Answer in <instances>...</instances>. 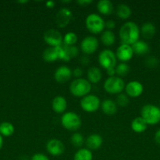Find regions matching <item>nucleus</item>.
Listing matches in <instances>:
<instances>
[{
    "instance_id": "obj_1",
    "label": "nucleus",
    "mask_w": 160,
    "mask_h": 160,
    "mask_svg": "<svg viewBox=\"0 0 160 160\" xmlns=\"http://www.w3.org/2000/svg\"><path fill=\"white\" fill-rule=\"evenodd\" d=\"M141 31L135 22L127 21L122 25L119 30V38L122 44L132 45L139 40Z\"/></svg>"
},
{
    "instance_id": "obj_2",
    "label": "nucleus",
    "mask_w": 160,
    "mask_h": 160,
    "mask_svg": "<svg viewBox=\"0 0 160 160\" xmlns=\"http://www.w3.org/2000/svg\"><path fill=\"white\" fill-rule=\"evenodd\" d=\"M69 90L74 96L83 98L90 93L92 90V84L85 78H75L71 82Z\"/></svg>"
},
{
    "instance_id": "obj_3",
    "label": "nucleus",
    "mask_w": 160,
    "mask_h": 160,
    "mask_svg": "<svg viewBox=\"0 0 160 160\" xmlns=\"http://www.w3.org/2000/svg\"><path fill=\"white\" fill-rule=\"evenodd\" d=\"M141 117L147 125H155L160 122V108L152 104H146L141 110Z\"/></svg>"
},
{
    "instance_id": "obj_4",
    "label": "nucleus",
    "mask_w": 160,
    "mask_h": 160,
    "mask_svg": "<svg viewBox=\"0 0 160 160\" xmlns=\"http://www.w3.org/2000/svg\"><path fill=\"white\" fill-rule=\"evenodd\" d=\"M85 23L88 31L93 34H100L104 31L105 22L99 14L91 13L88 15Z\"/></svg>"
},
{
    "instance_id": "obj_5",
    "label": "nucleus",
    "mask_w": 160,
    "mask_h": 160,
    "mask_svg": "<svg viewBox=\"0 0 160 160\" xmlns=\"http://www.w3.org/2000/svg\"><path fill=\"white\" fill-rule=\"evenodd\" d=\"M125 87L124 80L118 76L110 77L104 83V89L111 95H119L122 93Z\"/></svg>"
},
{
    "instance_id": "obj_6",
    "label": "nucleus",
    "mask_w": 160,
    "mask_h": 160,
    "mask_svg": "<svg viewBox=\"0 0 160 160\" xmlns=\"http://www.w3.org/2000/svg\"><path fill=\"white\" fill-rule=\"evenodd\" d=\"M61 124L66 130L70 131H76L81 128V117L74 112H64L61 117Z\"/></svg>"
},
{
    "instance_id": "obj_7",
    "label": "nucleus",
    "mask_w": 160,
    "mask_h": 160,
    "mask_svg": "<svg viewBox=\"0 0 160 160\" xmlns=\"http://www.w3.org/2000/svg\"><path fill=\"white\" fill-rule=\"evenodd\" d=\"M100 105L101 102L99 97L92 94H89L80 100V106L83 110L89 113L98 110L99 108L100 107Z\"/></svg>"
},
{
    "instance_id": "obj_8",
    "label": "nucleus",
    "mask_w": 160,
    "mask_h": 160,
    "mask_svg": "<svg viewBox=\"0 0 160 160\" xmlns=\"http://www.w3.org/2000/svg\"><path fill=\"white\" fill-rule=\"evenodd\" d=\"M99 64L102 68L108 70L110 68H115L117 65V58L115 53L110 49H104L99 53Z\"/></svg>"
},
{
    "instance_id": "obj_9",
    "label": "nucleus",
    "mask_w": 160,
    "mask_h": 160,
    "mask_svg": "<svg viewBox=\"0 0 160 160\" xmlns=\"http://www.w3.org/2000/svg\"><path fill=\"white\" fill-rule=\"evenodd\" d=\"M44 42L50 47H58L63 45V35L58 30L49 29L43 34Z\"/></svg>"
},
{
    "instance_id": "obj_10",
    "label": "nucleus",
    "mask_w": 160,
    "mask_h": 160,
    "mask_svg": "<svg viewBox=\"0 0 160 160\" xmlns=\"http://www.w3.org/2000/svg\"><path fill=\"white\" fill-rule=\"evenodd\" d=\"M73 19V13L67 8H61L55 16V22L59 28H64L71 23Z\"/></svg>"
},
{
    "instance_id": "obj_11",
    "label": "nucleus",
    "mask_w": 160,
    "mask_h": 160,
    "mask_svg": "<svg viewBox=\"0 0 160 160\" xmlns=\"http://www.w3.org/2000/svg\"><path fill=\"white\" fill-rule=\"evenodd\" d=\"M81 50L84 54L91 55L95 52L99 47V42L94 36H86L81 42Z\"/></svg>"
},
{
    "instance_id": "obj_12",
    "label": "nucleus",
    "mask_w": 160,
    "mask_h": 160,
    "mask_svg": "<svg viewBox=\"0 0 160 160\" xmlns=\"http://www.w3.org/2000/svg\"><path fill=\"white\" fill-rule=\"evenodd\" d=\"M47 152L53 156H60L64 152L65 146L61 141L58 139H50L45 145Z\"/></svg>"
},
{
    "instance_id": "obj_13",
    "label": "nucleus",
    "mask_w": 160,
    "mask_h": 160,
    "mask_svg": "<svg viewBox=\"0 0 160 160\" xmlns=\"http://www.w3.org/2000/svg\"><path fill=\"white\" fill-rule=\"evenodd\" d=\"M133 55L134 53L132 46L126 44H121L115 52L116 58L122 62H126L130 61V59H132Z\"/></svg>"
},
{
    "instance_id": "obj_14",
    "label": "nucleus",
    "mask_w": 160,
    "mask_h": 160,
    "mask_svg": "<svg viewBox=\"0 0 160 160\" xmlns=\"http://www.w3.org/2000/svg\"><path fill=\"white\" fill-rule=\"evenodd\" d=\"M125 94L131 98H137L144 92V86L137 81H132L129 82L125 87Z\"/></svg>"
},
{
    "instance_id": "obj_15",
    "label": "nucleus",
    "mask_w": 160,
    "mask_h": 160,
    "mask_svg": "<svg viewBox=\"0 0 160 160\" xmlns=\"http://www.w3.org/2000/svg\"><path fill=\"white\" fill-rule=\"evenodd\" d=\"M72 76V70L67 66H61L54 72V79L60 84H64L69 81Z\"/></svg>"
},
{
    "instance_id": "obj_16",
    "label": "nucleus",
    "mask_w": 160,
    "mask_h": 160,
    "mask_svg": "<svg viewBox=\"0 0 160 160\" xmlns=\"http://www.w3.org/2000/svg\"><path fill=\"white\" fill-rule=\"evenodd\" d=\"M103 144V138L100 134H93L88 136L86 141V145L88 149L90 151H96L98 150Z\"/></svg>"
},
{
    "instance_id": "obj_17",
    "label": "nucleus",
    "mask_w": 160,
    "mask_h": 160,
    "mask_svg": "<svg viewBox=\"0 0 160 160\" xmlns=\"http://www.w3.org/2000/svg\"><path fill=\"white\" fill-rule=\"evenodd\" d=\"M67 108V102L64 96L58 95L52 101V109L58 114L64 113Z\"/></svg>"
},
{
    "instance_id": "obj_18",
    "label": "nucleus",
    "mask_w": 160,
    "mask_h": 160,
    "mask_svg": "<svg viewBox=\"0 0 160 160\" xmlns=\"http://www.w3.org/2000/svg\"><path fill=\"white\" fill-rule=\"evenodd\" d=\"M100 108L104 113L108 116L115 115L118 111V106L116 102L110 98L104 100L100 105Z\"/></svg>"
},
{
    "instance_id": "obj_19",
    "label": "nucleus",
    "mask_w": 160,
    "mask_h": 160,
    "mask_svg": "<svg viewBox=\"0 0 160 160\" xmlns=\"http://www.w3.org/2000/svg\"><path fill=\"white\" fill-rule=\"evenodd\" d=\"M97 9L100 14L109 16L112 14L114 10V5L109 0H100L97 2Z\"/></svg>"
},
{
    "instance_id": "obj_20",
    "label": "nucleus",
    "mask_w": 160,
    "mask_h": 160,
    "mask_svg": "<svg viewBox=\"0 0 160 160\" xmlns=\"http://www.w3.org/2000/svg\"><path fill=\"white\" fill-rule=\"evenodd\" d=\"M131 46L132 48H133V53L139 55V56L147 54L149 51H150V47H149L148 44L142 40H138L137 42H135Z\"/></svg>"
},
{
    "instance_id": "obj_21",
    "label": "nucleus",
    "mask_w": 160,
    "mask_h": 160,
    "mask_svg": "<svg viewBox=\"0 0 160 160\" xmlns=\"http://www.w3.org/2000/svg\"><path fill=\"white\" fill-rule=\"evenodd\" d=\"M102 78L101 70L97 67H91L87 70V80L91 84H97Z\"/></svg>"
},
{
    "instance_id": "obj_22",
    "label": "nucleus",
    "mask_w": 160,
    "mask_h": 160,
    "mask_svg": "<svg viewBox=\"0 0 160 160\" xmlns=\"http://www.w3.org/2000/svg\"><path fill=\"white\" fill-rule=\"evenodd\" d=\"M140 31L141 35L145 39H152L156 33V28L153 23L151 22H147L142 25Z\"/></svg>"
},
{
    "instance_id": "obj_23",
    "label": "nucleus",
    "mask_w": 160,
    "mask_h": 160,
    "mask_svg": "<svg viewBox=\"0 0 160 160\" xmlns=\"http://www.w3.org/2000/svg\"><path fill=\"white\" fill-rule=\"evenodd\" d=\"M147 124L144 119L141 117H136L133 120L131 123V129L133 130V132L137 133V134H141L144 133L147 130Z\"/></svg>"
},
{
    "instance_id": "obj_24",
    "label": "nucleus",
    "mask_w": 160,
    "mask_h": 160,
    "mask_svg": "<svg viewBox=\"0 0 160 160\" xmlns=\"http://www.w3.org/2000/svg\"><path fill=\"white\" fill-rule=\"evenodd\" d=\"M42 58L47 62H53L59 59L56 47H49L42 52Z\"/></svg>"
},
{
    "instance_id": "obj_25",
    "label": "nucleus",
    "mask_w": 160,
    "mask_h": 160,
    "mask_svg": "<svg viewBox=\"0 0 160 160\" xmlns=\"http://www.w3.org/2000/svg\"><path fill=\"white\" fill-rule=\"evenodd\" d=\"M116 15L122 20H127L132 15V9L127 4L121 3L117 6Z\"/></svg>"
},
{
    "instance_id": "obj_26",
    "label": "nucleus",
    "mask_w": 160,
    "mask_h": 160,
    "mask_svg": "<svg viewBox=\"0 0 160 160\" xmlns=\"http://www.w3.org/2000/svg\"><path fill=\"white\" fill-rule=\"evenodd\" d=\"M100 41L105 46H111L115 42V35L113 31H110V30H106L102 32L101 36H100Z\"/></svg>"
},
{
    "instance_id": "obj_27",
    "label": "nucleus",
    "mask_w": 160,
    "mask_h": 160,
    "mask_svg": "<svg viewBox=\"0 0 160 160\" xmlns=\"http://www.w3.org/2000/svg\"><path fill=\"white\" fill-rule=\"evenodd\" d=\"M93 158L92 151L87 148H79L74 156V160H93Z\"/></svg>"
},
{
    "instance_id": "obj_28",
    "label": "nucleus",
    "mask_w": 160,
    "mask_h": 160,
    "mask_svg": "<svg viewBox=\"0 0 160 160\" xmlns=\"http://www.w3.org/2000/svg\"><path fill=\"white\" fill-rule=\"evenodd\" d=\"M115 68V73L119 78H122L125 77L130 73V67L126 62H120V63L117 64Z\"/></svg>"
},
{
    "instance_id": "obj_29",
    "label": "nucleus",
    "mask_w": 160,
    "mask_h": 160,
    "mask_svg": "<svg viewBox=\"0 0 160 160\" xmlns=\"http://www.w3.org/2000/svg\"><path fill=\"white\" fill-rule=\"evenodd\" d=\"M78 36L74 32H68L63 37V45L67 46H73L77 43Z\"/></svg>"
},
{
    "instance_id": "obj_30",
    "label": "nucleus",
    "mask_w": 160,
    "mask_h": 160,
    "mask_svg": "<svg viewBox=\"0 0 160 160\" xmlns=\"http://www.w3.org/2000/svg\"><path fill=\"white\" fill-rule=\"evenodd\" d=\"M71 143L73 146L80 148L85 143L84 136L78 132H75L71 136Z\"/></svg>"
},
{
    "instance_id": "obj_31",
    "label": "nucleus",
    "mask_w": 160,
    "mask_h": 160,
    "mask_svg": "<svg viewBox=\"0 0 160 160\" xmlns=\"http://www.w3.org/2000/svg\"><path fill=\"white\" fill-rule=\"evenodd\" d=\"M14 132V127L12 123H9V122H4L0 124V133L3 135L10 136L13 134Z\"/></svg>"
},
{
    "instance_id": "obj_32",
    "label": "nucleus",
    "mask_w": 160,
    "mask_h": 160,
    "mask_svg": "<svg viewBox=\"0 0 160 160\" xmlns=\"http://www.w3.org/2000/svg\"><path fill=\"white\" fill-rule=\"evenodd\" d=\"M116 104L120 107H126L130 103V98L126 94L121 93L119 94L116 97Z\"/></svg>"
},
{
    "instance_id": "obj_33",
    "label": "nucleus",
    "mask_w": 160,
    "mask_h": 160,
    "mask_svg": "<svg viewBox=\"0 0 160 160\" xmlns=\"http://www.w3.org/2000/svg\"><path fill=\"white\" fill-rule=\"evenodd\" d=\"M63 45L64 46V48H65L66 50V52H67V56H68V57L70 58V59H72V58L76 57V56L78 55L79 51H78V48H77L75 45H73V46H67V45Z\"/></svg>"
},
{
    "instance_id": "obj_34",
    "label": "nucleus",
    "mask_w": 160,
    "mask_h": 160,
    "mask_svg": "<svg viewBox=\"0 0 160 160\" xmlns=\"http://www.w3.org/2000/svg\"><path fill=\"white\" fill-rule=\"evenodd\" d=\"M158 59L155 57H154V56H150L145 61V63L147 65V67H150V68H153V67H156L158 65Z\"/></svg>"
},
{
    "instance_id": "obj_35",
    "label": "nucleus",
    "mask_w": 160,
    "mask_h": 160,
    "mask_svg": "<svg viewBox=\"0 0 160 160\" xmlns=\"http://www.w3.org/2000/svg\"><path fill=\"white\" fill-rule=\"evenodd\" d=\"M31 160H50L49 157L42 153H35L31 156Z\"/></svg>"
},
{
    "instance_id": "obj_36",
    "label": "nucleus",
    "mask_w": 160,
    "mask_h": 160,
    "mask_svg": "<svg viewBox=\"0 0 160 160\" xmlns=\"http://www.w3.org/2000/svg\"><path fill=\"white\" fill-rule=\"evenodd\" d=\"M72 74H73L76 78H81L82 76L83 75V69H81L80 67H76V68L72 71Z\"/></svg>"
},
{
    "instance_id": "obj_37",
    "label": "nucleus",
    "mask_w": 160,
    "mask_h": 160,
    "mask_svg": "<svg viewBox=\"0 0 160 160\" xmlns=\"http://www.w3.org/2000/svg\"><path fill=\"white\" fill-rule=\"evenodd\" d=\"M105 28H108V30L111 31L112 29H114L115 28V23L113 20H108L105 22Z\"/></svg>"
},
{
    "instance_id": "obj_38",
    "label": "nucleus",
    "mask_w": 160,
    "mask_h": 160,
    "mask_svg": "<svg viewBox=\"0 0 160 160\" xmlns=\"http://www.w3.org/2000/svg\"><path fill=\"white\" fill-rule=\"evenodd\" d=\"M92 2L93 1H91V0H78L77 1V3L82 6H87L88 5L91 4Z\"/></svg>"
},
{
    "instance_id": "obj_39",
    "label": "nucleus",
    "mask_w": 160,
    "mask_h": 160,
    "mask_svg": "<svg viewBox=\"0 0 160 160\" xmlns=\"http://www.w3.org/2000/svg\"><path fill=\"white\" fill-rule=\"evenodd\" d=\"M155 141L158 145H160V129H158V131L155 132Z\"/></svg>"
},
{
    "instance_id": "obj_40",
    "label": "nucleus",
    "mask_w": 160,
    "mask_h": 160,
    "mask_svg": "<svg viewBox=\"0 0 160 160\" xmlns=\"http://www.w3.org/2000/svg\"><path fill=\"white\" fill-rule=\"evenodd\" d=\"M107 71V73H108V77H114L115 75L116 74L115 73V68H110V69H108V70H106Z\"/></svg>"
},
{
    "instance_id": "obj_41",
    "label": "nucleus",
    "mask_w": 160,
    "mask_h": 160,
    "mask_svg": "<svg viewBox=\"0 0 160 160\" xmlns=\"http://www.w3.org/2000/svg\"><path fill=\"white\" fill-rule=\"evenodd\" d=\"M81 62L83 65H87V64L89 62V58H88L87 56H83V57L81 59Z\"/></svg>"
},
{
    "instance_id": "obj_42",
    "label": "nucleus",
    "mask_w": 160,
    "mask_h": 160,
    "mask_svg": "<svg viewBox=\"0 0 160 160\" xmlns=\"http://www.w3.org/2000/svg\"><path fill=\"white\" fill-rule=\"evenodd\" d=\"M45 6H46L48 8H53V6H55V2L53 1L46 2V3H45Z\"/></svg>"
},
{
    "instance_id": "obj_43",
    "label": "nucleus",
    "mask_w": 160,
    "mask_h": 160,
    "mask_svg": "<svg viewBox=\"0 0 160 160\" xmlns=\"http://www.w3.org/2000/svg\"><path fill=\"white\" fill-rule=\"evenodd\" d=\"M3 139L2 138L1 134H0V149L2 148V146H3Z\"/></svg>"
},
{
    "instance_id": "obj_44",
    "label": "nucleus",
    "mask_w": 160,
    "mask_h": 160,
    "mask_svg": "<svg viewBox=\"0 0 160 160\" xmlns=\"http://www.w3.org/2000/svg\"><path fill=\"white\" fill-rule=\"evenodd\" d=\"M20 2V3H26V2H28V1H20V2Z\"/></svg>"
}]
</instances>
